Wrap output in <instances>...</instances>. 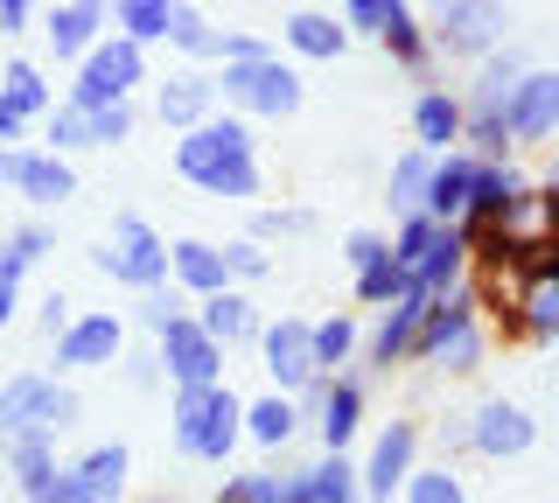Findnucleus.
<instances>
[{"mask_svg": "<svg viewBox=\"0 0 559 503\" xmlns=\"http://www.w3.org/2000/svg\"><path fill=\"white\" fill-rule=\"evenodd\" d=\"M503 28V0H427V43L448 57H489Z\"/></svg>", "mask_w": 559, "mask_h": 503, "instance_id": "nucleus-6", "label": "nucleus"}, {"mask_svg": "<svg viewBox=\"0 0 559 503\" xmlns=\"http://www.w3.org/2000/svg\"><path fill=\"white\" fill-rule=\"evenodd\" d=\"M384 8H392V0H343V28H364V36H378Z\"/></svg>", "mask_w": 559, "mask_h": 503, "instance_id": "nucleus-49", "label": "nucleus"}, {"mask_svg": "<svg viewBox=\"0 0 559 503\" xmlns=\"http://www.w3.org/2000/svg\"><path fill=\"white\" fill-rule=\"evenodd\" d=\"M217 252H224V273H231V280H259V273H273V259H266L259 238H231V245H217Z\"/></svg>", "mask_w": 559, "mask_h": 503, "instance_id": "nucleus-41", "label": "nucleus"}, {"mask_svg": "<svg viewBox=\"0 0 559 503\" xmlns=\"http://www.w3.org/2000/svg\"><path fill=\"white\" fill-rule=\"evenodd\" d=\"M119 363H127V385H140V392L162 378V363H154V357H119Z\"/></svg>", "mask_w": 559, "mask_h": 503, "instance_id": "nucleus-53", "label": "nucleus"}, {"mask_svg": "<svg viewBox=\"0 0 559 503\" xmlns=\"http://www.w3.org/2000/svg\"><path fill=\"white\" fill-rule=\"evenodd\" d=\"M0 98H8L22 119H43L49 106H57V98H49V84H43V71H35L28 57H14L8 71H0Z\"/></svg>", "mask_w": 559, "mask_h": 503, "instance_id": "nucleus-34", "label": "nucleus"}, {"mask_svg": "<svg viewBox=\"0 0 559 503\" xmlns=\"http://www.w3.org/2000/svg\"><path fill=\"white\" fill-rule=\"evenodd\" d=\"M384 252H392V245H384L378 231H349V238H343V259H349V266H357V273L371 266V259H384Z\"/></svg>", "mask_w": 559, "mask_h": 503, "instance_id": "nucleus-48", "label": "nucleus"}, {"mask_svg": "<svg viewBox=\"0 0 559 503\" xmlns=\"http://www.w3.org/2000/svg\"><path fill=\"white\" fill-rule=\"evenodd\" d=\"M168 433L189 462H231V447L245 441V398L224 378L217 385H189V392H175Z\"/></svg>", "mask_w": 559, "mask_h": 503, "instance_id": "nucleus-2", "label": "nucleus"}, {"mask_svg": "<svg viewBox=\"0 0 559 503\" xmlns=\"http://www.w3.org/2000/svg\"><path fill=\"white\" fill-rule=\"evenodd\" d=\"M259 350H266V378L273 392H308L314 378H322V363H314V322L301 315H280V322H259Z\"/></svg>", "mask_w": 559, "mask_h": 503, "instance_id": "nucleus-8", "label": "nucleus"}, {"mask_svg": "<svg viewBox=\"0 0 559 503\" xmlns=\"http://www.w3.org/2000/svg\"><path fill=\"white\" fill-rule=\"evenodd\" d=\"M22 133H28V119H22V112H14V106H8V98H0V147H8V141H22Z\"/></svg>", "mask_w": 559, "mask_h": 503, "instance_id": "nucleus-54", "label": "nucleus"}, {"mask_svg": "<svg viewBox=\"0 0 559 503\" xmlns=\"http://www.w3.org/2000/svg\"><path fill=\"white\" fill-rule=\"evenodd\" d=\"M413 147H427V154L462 147V98L454 92H419L413 98Z\"/></svg>", "mask_w": 559, "mask_h": 503, "instance_id": "nucleus-23", "label": "nucleus"}, {"mask_svg": "<svg viewBox=\"0 0 559 503\" xmlns=\"http://www.w3.org/2000/svg\"><path fill=\"white\" fill-rule=\"evenodd\" d=\"M210 106H217V84H210L203 71H182V77H168L162 92H154V112H162V127H175V133L203 127Z\"/></svg>", "mask_w": 559, "mask_h": 503, "instance_id": "nucleus-22", "label": "nucleus"}, {"mask_svg": "<svg viewBox=\"0 0 559 503\" xmlns=\"http://www.w3.org/2000/svg\"><path fill=\"white\" fill-rule=\"evenodd\" d=\"M399 503H468V490H462V476L441 462V468H413V476L399 482Z\"/></svg>", "mask_w": 559, "mask_h": 503, "instance_id": "nucleus-38", "label": "nucleus"}, {"mask_svg": "<svg viewBox=\"0 0 559 503\" xmlns=\"http://www.w3.org/2000/svg\"><path fill=\"white\" fill-rule=\"evenodd\" d=\"M175 315H182V301H175L168 287H147V294H140V322H147L154 336H162V328H168Z\"/></svg>", "mask_w": 559, "mask_h": 503, "instance_id": "nucleus-47", "label": "nucleus"}, {"mask_svg": "<svg viewBox=\"0 0 559 503\" xmlns=\"http://www.w3.org/2000/svg\"><path fill=\"white\" fill-rule=\"evenodd\" d=\"M162 43H175L182 57H217V28H210L203 14L189 8V0H175V8H168V28H162Z\"/></svg>", "mask_w": 559, "mask_h": 503, "instance_id": "nucleus-37", "label": "nucleus"}, {"mask_svg": "<svg viewBox=\"0 0 559 503\" xmlns=\"http://www.w3.org/2000/svg\"><path fill=\"white\" fill-rule=\"evenodd\" d=\"M78 392H70V385H49V398H43V433H70V427H78Z\"/></svg>", "mask_w": 559, "mask_h": 503, "instance_id": "nucleus-46", "label": "nucleus"}, {"mask_svg": "<svg viewBox=\"0 0 559 503\" xmlns=\"http://www.w3.org/2000/svg\"><path fill=\"white\" fill-rule=\"evenodd\" d=\"M308 476V503H357L364 482H357V462L349 455H322L314 468H301Z\"/></svg>", "mask_w": 559, "mask_h": 503, "instance_id": "nucleus-33", "label": "nucleus"}, {"mask_svg": "<svg viewBox=\"0 0 559 503\" xmlns=\"http://www.w3.org/2000/svg\"><path fill=\"white\" fill-rule=\"evenodd\" d=\"M35 14V0H0V36H22Z\"/></svg>", "mask_w": 559, "mask_h": 503, "instance_id": "nucleus-52", "label": "nucleus"}, {"mask_svg": "<svg viewBox=\"0 0 559 503\" xmlns=\"http://www.w3.org/2000/svg\"><path fill=\"white\" fill-rule=\"evenodd\" d=\"M147 503H182V496H147Z\"/></svg>", "mask_w": 559, "mask_h": 503, "instance_id": "nucleus-56", "label": "nucleus"}, {"mask_svg": "<svg viewBox=\"0 0 559 503\" xmlns=\"http://www.w3.org/2000/svg\"><path fill=\"white\" fill-rule=\"evenodd\" d=\"M538 224H546V238H559V189L538 196Z\"/></svg>", "mask_w": 559, "mask_h": 503, "instance_id": "nucleus-55", "label": "nucleus"}, {"mask_svg": "<svg viewBox=\"0 0 559 503\" xmlns=\"http://www.w3.org/2000/svg\"><path fill=\"white\" fill-rule=\"evenodd\" d=\"M524 196H532V189H524V176L511 161H476V168H468V211H462V224H503Z\"/></svg>", "mask_w": 559, "mask_h": 503, "instance_id": "nucleus-14", "label": "nucleus"}, {"mask_svg": "<svg viewBox=\"0 0 559 503\" xmlns=\"http://www.w3.org/2000/svg\"><path fill=\"white\" fill-rule=\"evenodd\" d=\"M92 266L105 280H127V287H168V238L154 231L147 217H112V238L92 252Z\"/></svg>", "mask_w": 559, "mask_h": 503, "instance_id": "nucleus-5", "label": "nucleus"}, {"mask_svg": "<svg viewBox=\"0 0 559 503\" xmlns=\"http://www.w3.org/2000/svg\"><path fill=\"white\" fill-rule=\"evenodd\" d=\"M127 468H133L127 441H105V447H92V455L70 462V476H78L84 490H98V496H127Z\"/></svg>", "mask_w": 559, "mask_h": 503, "instance_id": "nucleus-30", "label": "nucleus"}, {"mask_svg": "<svg viewBox=\"0 0 559 503\" xmlns=\"http://www.w3.org/2000/svg\"><path fill=\"white\" fill-rule=\"evenodd\" d=\"M168 280L203 301V294L231 287V273H224V252L210 245V238H175V245H168Z\"/></svg>", "mask_w": 559, "mask_h": 503, "instance_id": "nucleus-21", "label": "nucleus"}, {"mask_svg": "<svg viewBox=\"0 0 559 503\" xmlns=\"http://www.w3.org/2000/svg\"><path fill=\"white\" fill-rule=\"evenodd\" d=\"M280 36H287L294 57H314V63H336L343 49H349V28L336 22V14H314V8L287 14V22H280Z\"/></svg>", "mask_w": 559, "mask_h": 503, "instance_id": "nucleus-26", "label": "nucleus"}, {"mask_svg": "<svg viewBox=\"0 0 559 503\" xmlns=\"http://www.w3.org/2000/svg\"><path fill=\"white\" fill-rule=\"evenodd\" d=\"M462 427H468V447L489 455V462H511V455H524V447L538 441V420L524 406H511V398H483Z\"/></svg>", "mask_w": 559, "mask_h": 503, "instance_id": "nucleus-10", "label": "nucleus"}, {"mask_svg": "<svg viewBox=\"0 0 559 503\" xmlns=\"http://www.w3.org/2000/svg\"><path fill=\"white\" fill-rule=\"evenodd\" d=\"M364 427V385L357 378H322V406H314V433H322L329 455H343Z\"/></svg>", "mask_w": 559, "mask_h": 503, "instance_id": "nucleus-17", "label": "nucleus"}, {"mask_svg": "<svg viewBox=\"0 0 559 503\" xmlns=\"http://www.w3.org/2000/svg\"><path fill=\"white\" fill-rule=\"evenodd\" d=\"M468 168H476V154H462V147L433 154V176H427V203H419V217L462 224V211H468Z\"/></svg>", "mask_w": 559, "mask_h": 503, "instance_id": "nucleus-19", "label": "nucleus"}, {"mask_svg": "<svg viewBox=\"0 0 559 503\" xmlns=\"http://www.w3.org/2000/svg\"><path fill=\"white\" fill-rule=\"evenodd\" d=\"M427 238H433V217H406V224H399V238H392V259L413 273L419 252H427Z\"/></svg>", "mask_w": 559, "mask_h": 503, "instance_id": "nucleus-44", "label": "nucleus"}, {"mask_svg": "<svg viewBox=\"0 0 559 503\" xmlns=\"http://www.w3.org/2000/svg\"><path fill=\"white\" fill-rule=\"evenodd\" d=\"M0 182L8 189H22L28 203H70L78 196V176H70V161L63 154H49V147H0Z\"/></svg>", "mask_w": 559, "mask_h": 503, "instance_id": "nucleus-9", "label": "nucleus"}, {"mask_svg": "<svg viewBox=\"0 0 559 503\" xmlns=\"http://www.w3.org/2000/svg\"><path fill=\"white\" fill-rule=\"evenodd\" d=\"M503 127L511 141H546L559 133V71H524L503 98Z\"/></svg>", "mask_w": 559, "mask_h": 503, "instance_id": "nucleus-12", "label": "nucleus"}, {"mask_svg": "<svg viewBox=\"0 0 559 503\" xmlns=\"http://www.w3.org/2000/svg\"><path fill=\"white\" fill-rule=\"evenodd\" d=\"M427 176H433V154L427 147H406L392 161V182H384L392 196H384V203H392L399 217H419V203H427Z\"/></svg>", "mask_w": 559, "mask_h": 503, "instance_id": "nucleus-32", "label": "nucleus"}, {"mask_svg": "<svg viewBox=\"0 0 559 503\" xmlns=\"http://www.w3.org/2000/svg\"><path fill=\"white\" fill-rule=\"evenodd\" d=\"M197 322H203V336H217V343H224V350H231V343H252V336H259V308L245 301L238 287L203 294V301H197Z\"/></svg>", "mask_w": 559, "mask_h": 503, "instance_id": "nucleus-24", "label": "nucleus"}, {"mask_svg": "<svg viewBox=\"0 0 559 503\" xmlns=\"http://www.w3.org/2000/svg\"><path fill=\"white\" fill-rule=\"evenodd\" d=\"M133 133V98H119V106H98L92 112V147H119Z\"/></svg>", "mask_w": 559, "mask_h": 503, "instance_id": "nucleus-42", "label": "nucleus"}, {"mask_svg": "<svg viewBox=\"0 0 559 503\" xmlns=\"http://www.w3.org/2000/svg\"><path fill=\"white\" fill-rule=\"evenodd\" d=\"M70 315H78V308H70V301H63V294H49V301H43V336H49V343H57V336H63V328H70Z\"/></svg>", "mask_w": 559, "mask_h": 503, "instance_id": "nucleus-51", "label": "nucleus"}, {"mask_svg": "<svg viewBox=\"0 0 559 503\" xmlns=\"http://www.w3.org/2000/svg\"><path fill=\"white\" fill-rule=\"evenodd\" d=\"M43 133H49V154H78V147H92V112L63 98V106L43 112Z\"/></svg>", "mask_w": 559, "mask_h": 503, "instance_id": "nucleus-39", "label": "nucleus"}, {"mask_svg": "<svg viewBox=\"0 0 559 503\" xmlns=\"http://www.w3.org/2000/svg\"><path fill=\"white\" fill-rule=\"evenodd\" d=\"M511 336H532V343H559V280L552 273H524V287L511 294Z\"/></svg>", "mask_w": 559, "mask_h": 503, "instance_id": "nucleus-15", "label": "nucleus"}, {"mask_svg": "<svg viewBox=\"0 0 559 503\" xmlns=\"http://www.w3.org/2000/svg\"><path fill=\"white\" fill-rule=\"evenodd\" d=\"M378 43L392 49L399 63H406V71H419V63H427V28H419V14L406 8V0H392V8H384V22H378Z\"/></svg>", "mask_w": 559, "mask_h": 503, "instance_id": "nucleus-31", "label": "nucleus"}, {"mask_svg": "<svg viewBox=\"0 0 559 503\" xmlns=\"http://www.w3.org/2000/svg\"><path fill=\"white\" fill-rule=\"evenodd\" d=\"M294 427H301V406L287 392H266V398L245 406V441H259V447H287Z\"/></svg>", "mask_w": 559, "mask_h": 503, "instance_id": "nucleus-29", "label": "nucleus"}, {"mask_svg": "<svg viewBox=\"0 0 559 503\" xmlns=\"http://www.w3.org/2000/svg\"><path fill=\"white\" fill-rule=\"evenodd\" d=\"M413 455H419V427H413V420H392V427L378 433L371 462L357 468L364 496H371V503H392V496H399V482L413 476Z\"/></svg>", "mask_w": 559, "mask_h": 503, "instance_id": "nucleus-13", "label": "nucleus"}, {"mask_svg": "<svg viewBox=\"0 0 559 503\" xmlns=\"http://www.w3.org/2000/svg\"><path fill=\"white\" fill-rule=\"evenodd\" d=\"M175 168L182 182H197L203 196H259V154H252V127L245 119H203L175 141Z\"/></svg>", "mask_w": 559, "mask_h": 503, "instance_id": "nucleus-1", "label": "nucleus"}, {"mask_svg": "<svg viewBox=\"0 0 559 503\" xmlns=\"http://www.w3.org/2000/svg\"><path fill=\"white\" fill-rule=\"evenodd\" d=\"M168 8L175 0H112V22H119V36L127 43H162V28H168Z\"/></svg>", "mask_w": 559, "mask_h": 503, "instance_id": "nucleus-36", "label": "nucleus"}, {"mask_svg": "<svg viewBox=\"0 0 559 503\" xmlns=\"http://www.w3.org/2000/svg\"><path fill=\"white\" fill-rule=\"evenodd\" d=\"M462 273H468V231L462 224H433L427 252H419V266H413V287L448 294V287H462Z\"/></svg>", "mask_w": 559, "mask_h": 503, "instance_id": "nucleus-16", "label": "nucleus"}, {"mask_svg": "<svg viewBox=\"0 0 559 503\" xmlns=\"http://www.w3.org/2000/svg\"><path fill=\"white\" fill-rule=\"evenodd\" d=\"M133 84H147V49L127 43V36H98V43L78 57V84H70V106H84V112L119 106V98H133Z\"/></svg>", "mask_w": 559, "mask_h": 503, "instance_id": "nucleus-3", "label": "nucleus"}, {"mask_svg": "<svg viewBox=\"0 0 559 503\" xmlns=\"http://www.w3.org/2000/svg\"><path fill=\"white\" fill-rule=\"evenodd\" d=\"M524 77V57H511V49H489L483 57V71H476V84H468V98H462V112H497L503 119V98H511V84Z\"/></svg>", "mask_w": 559, "mask_h": 503, "instance_id": "nucleus-27", "label": "nucleus"}, {"mask_svg": "<svg viewBox=\"0 0 559 503\" xmlns=\"http://www.w3.org/2000/svg\"><path fill=\"white\" fill-rule=\"evenodd\" d=\"M357 350V322L349 315H329V322H314V363H322V378H336V363Z\"/></svg>", "mask_w": 559, "mask_h": 503, "instance_id": "nucleus-40", "label": "nucleus"}, {"mask_svg": "<svg viewBox=\"0 0 559 503\" xmlns=\"http://www.w3.org/2000/svg\"><path fill=\"white\" fill-rule=\"evenodd\" d=\"M427 301L433 294H399L392 308H384V322H378V336H371V363L378 371H392V363H406L413 357V336H419V315H427Z\"/></svg>", "mask_w": 559, "mask_h": 503, "instance_id": "nucleus-20", "label": "nucleus"}, {"mask_svg": "<svg viewBox=\"0 0 559 503\" xmlns=\"http://www.w3.org/2000/svg\"><path fill=\"white\" fill-rule=\"evenodd\" d=\"M43 36H49V49H57L63 63H78L84 49L105 36V0H57L49 22H43Z\"/></svg>", "mask_w": 559, "mask_h": 503, "instance_id": "nucleus-18", "label": "nucleus"}, {"mask_svg": "<svg viewBox=\"0 0 559 503\" xmlns=\"http://www.w3.org/2000/svg\"><path fill=\"white\" fill-rule=\"evenodd\" d=\"M0 447H8V468H14V482H22V496H35L57 476V433H14V441H0Z\"/></svg>", "mask_w": 559, "mask_h": 503, "instance_id": "nucleus-28", "label": "nucleus"}, {"mask_svg": "<svg viewBox=\"0 0 559 503\" xmlns=\"http://www.w3.org/2000/svg\"><path fill=\"white\" fill-rule=\"evenodd\" d=\"M154 363L168 371V385L175 392H189V385H217L224 378V343L217 336H203V322L197 315H175L162 328V350H154Z\"/></svg>", "mask_w": 559, "mask_h": 503, "instance_id": "nucleus-7", "label": "nucleus"}, {"mask_svg": "<svg viewBox=\"0 0 559 503\" xmlns=\"http://www.w3.org/2000/svg\"><path fill=\"white\" fill-rule=\"evenodd\" d=\"M49 385H57V378H43V371H22V378L0 385V441H14V433H43Z\"/></svg>", "mask_w": 559, "mask_h": 503, "instance_id": "nucleus-25", "label": "nucleus"}, {"mask_svg": "<svg viewBox=\"0 0 559 503\" xmlns=\"http://www.w3.org/2000/svg\"><path fill=\"white\" fill-rule=\"evenodd\" d=\"M210 84L224 92V106H238L252 119L301 112V77H294L280 57H238V63H224V77H210Z\"/></svg>", "mask_w": 559, "mask_h": 503, "instance_id": "nucleus-4", "label": "nucleus"}, {"mask_svg": "<svg viewBox=\"0 0 559 503\" xmlns=\"http://www.w3.org/2000/svg\"><path fill=\"white\" fill-rule=\"evenodd\" d=\"M217 503H273V476H266V468L224 476V482H217Z\"/></svg>", "mask_w": 559, "mask_h": 503, "instance_id": "nucleus-43", "label": "nucleus"}, {"mask_svg": "<svg viewBox=\"0 0 559 503\" xmlns=\"http://www.w3.org/2000/svg\"><path fill=\"white\" fill-rule=\"evenodd\" d=\"M8 245H14V252H22L28 266H35V259H43V252H57V238H49V224H22V231H14Z\"/></svg>", "mask_w": 559, "mask_h": 503, "instance_id": "nucleus-50", "label": "nucleus"}, {"mask_svg": "<svg viewBox=\"0 0 559 503\" xmlns=\"http://www.w3.org/2000/svg\"><path fill=\"white\" fill-rule=\"evenodd\" d=\"M399 294H413V273L399 266L392 252H384V259H371V266L357 273V301H364V308H392Z\"/></svg>", "mask_w": 559, "mask_h": 503, "instance_id": "nucleus-35", "label": "nucleus"}, {"mask_svg": "<svg viewBox=\"0 0 559 503\" xmlns=\"http://www.w3.org/2000/svg\"><path fill=\"white\" fill-rule=\"evenodd\" d=\"M22 273H28V259L14 252V245H0V328L14 322V294H22Z\"/></svg>", "mask_w": 559, "mask_h": 503, "instance_id": "nucleus-45", "label": "nucleus"}, {"mask_svg": "<svg viewBox=\"0 0 559 503\" xmlns=\"http://www.w3.org/2000/svg\"><path fill=\"white\" fill-rule=\"evenodd\" d=\"M127 357V322L119 315H70L57 336V371H105Z\"/></svg>", "mask_w": 559, "mask_h": 503, "instance_id": "nucleus-11", "label": "nucleus"}]
</instances>
